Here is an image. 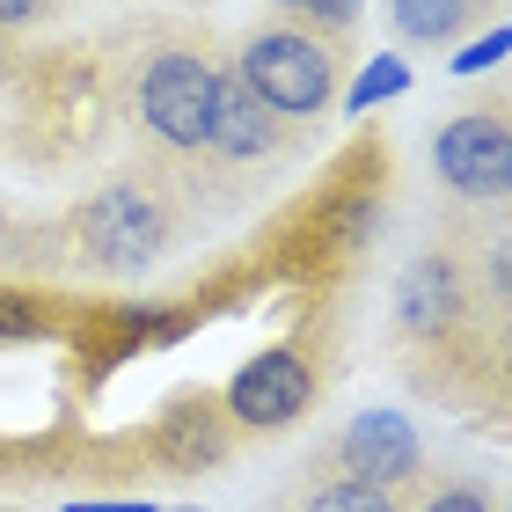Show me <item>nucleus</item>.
Returning a JSON list of instances; mask_svg holds the SVG:
<instances>
[{"label": "nucleus", "mask_w": 512, "mask_h": 512, "mask_svg": "<svg viewBox=\"0 0 512 512\" xmlns=\"http://www.w3.org/2000/svg\"><path fill=\"white\" fill-rule=\"evenodd\" d=\"M0 66H8V37H0Z\"/></svg>", "instance_id": "obj_18"}, {"label": "nucleus", "mask_w": 512, "mask_h": 512, "mask_svg": "<svg viewBox=\"0 0 512 512\" xmlns=\"http://www.w3.org/2000/svg\"><path fill=\"white\" fill-rule=\"evenodd\" d=\"M476 322L505 330L469 293V264H461L454 249H417L403 264V278H395V337H403L417 359H439V352H454V344H461V359H469Z\"/></svg>", "instance_id": "obj_4"}, {"label": "nucleus", "mask_w": 512, "mask_h": 512, "mask_svg": "<svg viewBox=\"0 0 512 512\" xmlns=\"http://www.w3.org/2000/svg\"><path fill=\"white\" fill-rule=\"evenodd\" d=\"M498 59H505V30L491 22V30H483L469 52H454V74H483V66H498Z\"/></svg>", "instance_id": "obj_16"}, {"label": "nucleus", "mask_w": 512, "mask_h": 512, "mask_svg": "<svg viewBox=\"0 0 512 512\" xmlns=\"http://www.w3.org/2000/svg\"><path fill=\"white\" fill-rule=\"evenodd\" d=\"M498 0H388V22H395V44L410 52H432V44H461L476 22H491Z\"/></svg>", "instance_id": "obj_10"}, {"label": "nucleus", "mask_w": 512, "mask_h": 512, "mask_svg": "<svg viewBox=\"0 0 512 512\" xmlns=\"http://www.w3.org/2000/svg\"><path fill=\"white\" fill-rule=\"evenodd\" d=\"M59 322V308L52 300H37V293H0V344H30V337H44Z\"/></svg>", "instance_id": "obj_13"}, {"label": "nucleus", "mask_w": 512, "mask_h": 512, "mask_svg": "<svg viewBox=\"0 0 512 512\" xmlns=\"http://www.w3.org/2000/svg\"><path fill=\"white\" fill-rule=\"evenodd\" d=\"M74 0H0V37L8 30H30V22H52V15H66Z\"/></svg>", "instance_id": "obj_15"}, {"label": "nucleus", "mask_w": 512, "mask_h": 512, "mask_svg": "<svg viewBox=\"0 0 512 512\" xmlns=\"http://www.w3.org/2000/svg\"><path fill=\"white\" fill-rule=\"evenodd\" d=\"M220 74H227V44L205 22H147L118 52V103L132 139L154 161H205Z\"/></svg>", "instance_id": "obj_1"}, {"label": "nucleus", "mask_w": 512, "mask_h": 512, "mask_svg": "<svg viewBox=\"0 0 512 512\" xmlns=\"http://www.w3.org/2000/svg\"><path fill=\"white\" fill-rule=\"evenodd\" d=\"M176 512H198V505H176Z\"/></svg>", "instance_id": "obj_19"}, {"label": "nucleus", "mask_w": 512, "mask_h": 512, "mask_svg": "<svg viewBox=\"0 0 512 512\" xmlns=\"http://www.w3.org/2000/svg\"><path fill=\"white\" fill-rule=\"evenodd\" d=\"M227 74H235L278 125H315V118H330L337 96H344L352 37H330V30H315V22L271 8L264 22H249V30H242Z\"/></svg>", "instance_id": "obj_2"}, {"label": "nucleus", "mask_w": 512, "mask_h": 512, "mask_svg": "<svg viewBox=\"0 0 512 512\" xmlns=\"http://www.w3.org/2000/svg\"><path fill=\"white\" fill-rule=\"evenodd\" d=\"M74 512H161L147 498H96V505H74Z\"/></svg>", "instance_id": "obj_17"}, {"label": "nucleus", "mask_w": 512, "mask_h": 512, "mask_svg": "<svg viewBox=\"0 0 512 512\" xmlns=\"http://www.w3.org/2000/svg\"><path fill=\"white\" fill-rule=\"evenodd\" d=\"M432 169L454 198L498 205L512 191V125H505V96L491 88L476 110H454L432 132Z\"/></svg>", "instance_id": "obj_5"}, {"label": "nucleus", "mask_w": 512, "mask_h": 512, "mask_svg": "<svg viewBox=\"0 0 512 512\" xmlns=\"http://www.w3.org/2000/svg\"><path fill=\"white\" fill-rule=\"evenodd\" d=\"M322 476H352V483H374V491H403V483L425 469V447H417V425L403 410H359L330 447L315 454Z\"/></svg>", "instance_id": "obj_6"}, {"label": "nucleus", "mask_w": 512, "mask_h": 512, "mask_svg": "<svg viewBox=\"0 0 512 512\" xmlns=\"http://www.w3.org/2000/svg\"><path fill=\"white\" fill-rule=\"evenodd\" d=\"M154 447L161 461H169L176 476H198V469H220L227 454H235V425H227V410H220V395H176V410L161 417V432H154Z\"/></svg>", "instance_id": "obj_9"}, {"label": "nucleus", "mask_w": 512, "mask_h": 512, "mask_svg": "<svg viewBox=\"0 0 512 512\" xmlns=\"http://www.w3.org/2000/svg\"><path fill=\"white\" fill-rule=\"evenodd\" d=\"M410 88V66H403V52H381V59H366L352 81H344V110H374V103H388V96H403Z\"/></svg>", "instance_id": "obj_12"}, {"label": "nucleus", "mask_w": 512, "mask_h": 512, "mask_svg": "<svg viewBox=\"0 0 512 512\" xmlns=\"http://www.w3.org/2000/svg\"><path fill=\"white\" fill-rule=\"evenodd\" d=\"M308 403H315V359L293 352V344H271V352L242 359V374L220 395L235 432H286Z\"/></svg>", "instance_id": "obj_7"}, {"label": "nucleus", "mask_w": 512, "mask_h": 512, "mask_svg": "<svg viewBox=\"0 0 512 512\" xmlns=\"http://www.w3.org/2000/svg\"><path fill=\"white\" fill-rule=\"evenodd\" d=\"M395 512H498V491L476 469H417L395 491Z\"/></svg>", "instance_id": "obj_11"}, {"label": "nucleus", "mask_w": 512, "mask_h": 512, "mask_svg": "<svg viewBox=\"0 0 512 512\" xmlns=\"http://www.w3.org/2000/svg\"><path fill=\"white\" fill-rule=\"evenodd\" d=\"M278 147H286V125H278L235 74H220L213 125H205V161H213V169H249V161H271Z\"/></svg>", "instance_id": "obj_8"}, {"label": "nucleus", "mask_w": 512, "mask_h": 512, "mask_svg": "<svg viewBox=\"0 0 512 512\" xmlns=\"http://www.w3.org/2000/svg\"><path fill=\"white\" fill-rule=\"evenodd\" d=\"M176 227V198L154 176H118L66 220V235L88 271H147L176 249Z\"/></svg>", "instance_id": "obj_3"}, {"label": "nucleus", "mask_w": 512, "mask_h": 512, "mask_svg": "<svg viewBox=\"0 0 512 512\" xmlns=\"http://www.w3.org/2000/svg\"><path fill=\"white\" fill-rule=\"evenodd\" d=\"M271 8L315 22V30H330V37H359V8L366 0H271Z\"/></svg>", "instance_id": "obj_14"}]
</instances>
